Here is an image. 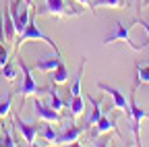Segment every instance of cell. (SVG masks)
<instances>
[{
  "instance_id": "obj_23",
  "label": "cell",
  "mask_w": 149,
  "mask_h": 147,
  "mask_svg": "<svg viewBox=\"0 0 149 147\" xmlns=\"http://www.w3.org/2000/svg\"><path fill=\"white\" fill-rule=\"evenodd\" d=\"M8 58H10V50L6 46H2V42H0V68L8 62Z\"/></svg>"
},
{
  "instance_id": "obj_25",
  "label": "cell",
  "mask_w": 149,
  "mask_h": 147,
  "mask_svg": "<svg viewBox=\"0 0 149 147\" xmlns=\"http://www.w3.org/2000/svg\"><path fill=\"white\" fill-rule=\"evenodd\" d=\"M74 2H79V4L85 6V8H91V2H89V0H74Z\"/></svg>"
},
{
  "instance_id": "obj_27",
  "label": "cell",
  "mask_w": 149,
  "mask_h": 147,
  "mask_svg": "<svg viewBox=\"0 0 149 147\" xmlns=\"http://www.w3.org/2000/svg\"><path fill=\"white\" fill-rule=\"evenodd\" d=\"M143 27H145V31H147V35H149V23H145V21H139Z\"/></svg>"
},
{
  "instance_id": "obj_1",
  "label": "cell",
  "mask_w": 149,
  "mask_h": 147,
  "mask_svg": "<svg viewBox=\"0 0 149 147\" xmlns=\"http://www.w3.org/2000/svg\"><path fill=\"white\" fill-rule=\"evenodd\" d=\"M85 64H87V58H81V64H79V72L74 77V83L70 87V104H68V112L70 116L79 118L85 114V104H83V98H81V79H83V70H85Z\"/></svg>"
},
{
  "instance_id": "obj_10",
  "label": "cell",
  "mask_w": 149,
  "mask_h": 147,
  "mask_svg": "<svg viewBox=\"0 0 149 147\" xmlns=\"http://www.w3.org/2000/svg\"><path fill=\"white\" fill-rule=\"evenodd\" d=\"M97 87H100L102 91H106V93H110V95H112V102H114V106H112V108H116V110H122V112H126V114H128L130 102L124 98V93H122L120 89L112 87V85H106V83H97Z\"/></svg>"
},
{
  "instance_id": "obj_5",
  "label": "cell",
  "mask_w": 149,
  "mask_h": 147,
  "mask_svg": "<svg viewBox=\"0 0 149 147\" xmlns=\"http://www.w3.org/2000/svg\"><path fill=\"white\" fill-rule=\"evenodd\" d=\"M29 6L25 4V0H10V15H13V21H15V29H17V38L25 31L31 15H29Z\"/></svg>"
},
{
  "instance_id": "obj_20",
  "label": "cell",
  "mask_w": 149,
  "mask_h": 147,
  "mask_svg": "<svg viewBox=\"0 0 149 147\" xmlns=\"http://www.w3.org/2000/svg\"><path fill=\"white\" fill-rule=\"evenodd\" d=\"M137 85H149V62L147 64H137Z\"/></svg>"
},
{
  "instance_id": "obj_18",
  "label": "cell",
  "mask_w": 149,
  "mask_h": 147,
  "mask_svg": "<svg viewBox=\"0 0 149 147\" xmlns=\"http://www.w3.org/2000/svg\"><path fill=\"white\" fill-rule=\"evenodd\" d=\"M48 95H50V106L56 110V112H60V110H66V108H68V104H66L64 100H60L58 95H56L52 87H48Z\"/></svg>"
},
{
  "instance_id": "obj_14",
  "label": "cell",
  "mask_w": 149,
  "mask_h": 147,
  "mask_svg": "<svg viewBox=\"0 0 149 147\" xmlns=\"http://www.w3.org/2000/svg\"><path fill=\"white\" fill-rule=\"evenodd\" d=\"M50 79H52V83H54V85H64V83L68 81V70H66L64 60H60V64L50 72Z\"/></svg>"
},
{
  "instance_id": "obj_4",
  "label": "cell",
  "mask_w": 149,
  "mask_h": 147,
  "mask_svg": "<svg viewBox=\"0 0 149 147\" xmlns=\"http://www.w3.org/2000/svg\"><path fill=\"white\" fill-rule=\"evenodd\" d=\"M137 21H133L130 25H124L122 21H118L116 25H114V31H112L108 38L104 40V44L108 46V44H112V42H124V44H128V48L133 50V52H141L143 50V46H139V44H135V40L130 38V29H133V25H135Z\"/></svg>"
},
{
  "instance_id": "obj_8",
  "label": "cell",
  "mask_w": 149,
  "mask_h": 147,
  "mask_svg": "<svg viewBox=\"0 0 149 147\" xmlns=\"http://www.w3.org/2000/svg\"><path fill=\"white\" fill-rule=\"evenodd\" d=\"M13 122H15V128L25 139V143L27 145H35V139H37V135H40V122H25L17 114H13Z\"/></svg>"
},
{
  "instance_id": "obj_11",
  "label": "cell",
  "mask_w": 149,
  "mask_h": 147,
  "mask_svg": "<svg viewBox=\"0 0 149 147\" xmlns=\"http://www.w3.org/2000/svg\"><path fill=\"white\" fill-rule=\"evenodd\" d=\"M85 126H77V124H66L62 128V133H58V137H56V143L58 145H68V143H77L79 137L83 135Z\"/></svg>"
},
{
  "instance_id": "obj_22",
  "label": "cell",
  "mask_w": 149,
  "mask_h": 147,
  "mask_svg": "<svg viewBox=\"0 0 149 147\" xmlns=\"http://www.w3.org/2000/svg\"><path fill=\"white\" fill-rule=\"evenodd\" d=\"M0 75H2L6 81H15V79H17V66L10 64V62H6L2 68H0Z\"/></svg>"
},
{
  "instance_id": "obj_17",
  "label": "cell",
  "mask_w": 149,
  "mask_h": 147,
  "mask_svg": "<svg viewBox=\"0 0 149 147\" xmlns=\"http://www.w3.org/2000/svg\"><path fill=\"white\" fill-rule=\"evenodd\" d=\"M40 135L44 137V141H46V145H50V143H56V137H58V133L54 131V128L50 126V122H40Z\"/></svg>"
},
{
  "instance_id": "obj_16",
  "label": "cell",
  "mask_w": 149,
  "mask_h": 147,
  "mask_svg": "<svg viewBox=\"0 0 149 147\" xmlns=\"http://www.w3.org/2000/svg\"><path fill=\"white\" fill-rule=\"evenodd\" d=\"M60 60H62L60 54H56L54 58H40V60L35 62V68H37V70H42V72H52L56 66L60 64Z\"/></svg>"
},
{
  "instance_id": "obj_19",
  "label": "cell",
  "mask_w": 149,
  "mask_h": 147,
  "mask_svg": "<svg viewBox=\"0 0 149 147\" xmlns=\"http://www.w3.org/2000/svg\"><path fill=\"white\" fill-rule=\"evenodd\" d=\"M102 6H108V8H122L126 6L124 0H95L91 4V8H102Z\"/></svg>"
},
{
  "instance_id": "obj_2",
  "label": "cell",
  "mask_w": 149,
  "mask_h": 147,
  "mask_svg": "<svg viewBox=\"0 0 149 147\" xmlns=\"http://www.w3.org/2000/svg\"><path fill=\"white\" fill-rule=\"evenodd\" d=\"M17 64H19V68H21V72H23V81H21V87H19V91L17 93L19 95H23V98H29V95H40V93H48V87H40L35 81H33V77H31V68L25 64V60L19 56L17 58Z\"/></svg>"
},
{
  "instance_id": "obj_13",
  "label": "cell",
  "mask_w": 149,
  "mask_h": 147,
  "mask_svg": "<svg viewBox=\"0 0 149 147\" xmlns=\"http://www.w3.org/2000/svg\"><path fill=\"white\" fill-rule=\"evenodd\" d=\"M2 23H4V38H6V42H15V38H17V29H15V21H13L10 8L2 10Z\"/></svg>"
},
{
  "instance_id": "obj_26",
  "label": "cell",
  "mask_w": 149,
  "mask_h": 147,
  "mask_svg": "<svg viewBox=\"0 0 149 147\" xmlns=\"http://www.w3.org/2000/svg\"><path fill=\"white\" fill-rule=\"evenodd\" d=\"M25 4H27L29 8H35V2H33V0H25Z\"/></svg>"
},
{
  "instance_id": "obj_7",
  "label": "cell",
  "mask_w": 149,
  "mask_h": 147,
  "mask_svg": "<svg viewBox=\"0 0 149 147\" xmlns=\"http://www.w3.org/2000/svg\"><path fill=\"white\" fill-rule=\"evenodd\" d=\"M130 108H128V116H130V122H133V135H135V143L137 145H141V122H143V118H147V112L135 102V93H130Z\"/></svg>"
},
{
  "instance_id": "obj_12",
  "label": "cell",
  "mask_w": 149,
  "mask_h": 147,
  "mask_svg": "<svg viewBox=\"0 0 149 147\" xmlns=\"http://www.w3.org/2000/svg\"><path fill=\"white\" fill-rule=\"evenodd\" d=\"M91 110H89V114H87V126H95L100 116L104 114V110H102V98H95V100H91Z\"/></svg>"
},
{
  "instance_id": "obj_3",
  "label": "cell",
  "mask_w": 149,
  "mask_h": 147,
  "mask_svg": "<svg viewBox=\"0 0 149 147\" xmlns=\"http://www.w3.org/2000/svg\"><path fill=\"white\" fill-rule=\"evenodd\" d=\"M31 40H42V42H46V44H50V48L56 52V54H60V50H58V44H54L50 38H48V35L40 29V27H37V23H35V19H33V17H31V19H29V23H27V27H25V31L21 33V35H19V40L15 42V46L17 48H21L25 42H31Z\"/></svg>"
},
{
  "instance_id": "obj_21",
  "label": "cell",
  "mask_w": 149,
  "mask_h": 147,
  "mask_svg": "<svg viewBox=\"0 0 149 147\" xmlns=\"http://www.w3.org/2000/svg\"><path fill=\"white\" fill-rule=\"evenodd\" d=\"M10 106H13V93H6L4 98H0V118H6L10 114Z\"/></svg>"
},
{
  "instance_id": "obj_9",
  "label": "cell",
  "mask_w": 149,
  "mask_h": 147,
  "mask_svg": "<svg viewBox=\"0 0 149 147\" xmlns=\"http://www.w3.org/2000/svg\"><path fill=\"white\" fill-rule=\"evenodd\" d=\"M33 108H35V116L40 118V120H46L50 124L60 122V112H56L50 104H44V102H40V100L35 98L33 100Z\"/></svg>"
},
{
  "instance_id": "obj_30",
  "label": "cell",
  "mask_w": 149,
  "mask_h": 147,
  "mask_svg": "<svg viewBox=\"0 0 149 147\" xmlns=\"http://www.w3.org/2000/svg\"><path fill=\"white\" fill-rule=\"evenodd\" d=\"M147 120H149V114H147Z\"/></svg>"
},
{
  "instance_id": "obj_28",
  "label": "cell",
  "mask_w": 149,
  "mask_h": 147,
  "mask_svg": "<svg viewBox=\"0 0 149 147\" xmlns=\"http://www.w3.org/2000/svg\"><path fill=\"white\" fill-rule=\"evenodd\" d=\"M143 6H149V0H145V2H143Z\"/></svg>"
},
{
  "instance_id": "obj_15",
  "label": "cell",
  "mask_w": 149,
  "mask_h": 147,
  "mask_svg": "<svg viewBox=\"0 0 149 147\" xmlns=\"http://www.w3.org/2000/svg\"><path fill=\"white\" fill-rule=\"evenodd\" d=\"M108 110H110V108H108ZM95 126H97L95 133H97V135H104V133H108V131H116V120L110 118L108 112H104V114L100 116V120H97Z\"/></svg>"
},
{
  "instance_id": "obj_6",
  "label": "cell",
  "mask_w": 149,
  "mask_h": 147,
  "mask_svg": "<svg viewBox=\"0 0 149 147\" xmlns=\"http://www.w3.org/2000/svg\"><path fill=\"white\" fill-rule=\"evenodd\" d=\"M37 13H44V15H52V17H74V15H81V10L77 8H70L66 6L64 0H44V6H40Z\"/></svg>"
},
{
  "instance_id": "obj_29",
  "label": "cell",
  "mask_w": 149,
  "mask_h": 147,
  "mask_svg": "<svg viewBox=\"0 0 149 147\" xmlns=\"http://www.w3.org/2000/svg\"><path fill=\"white\" fill-rule=\"evenodd\" d=\"M2 126H4V124H0V131H2Z\"/></svg>"
},
{
  "instance_id": "obj_24",
  "label": "cell",
  "mask_w": 149,
  "mask_h": 147,
  "mask_svg": "<svg viewBox=\"0 0 149 147\" xmlns=\"http://www.w3.org/2000/svg\"><path fill=\"white\" fill-rule=\"evenodd\" d=\"M0 42H6V38H4V23H2V10H0Z\"/></svg>"
}]
</instances>
